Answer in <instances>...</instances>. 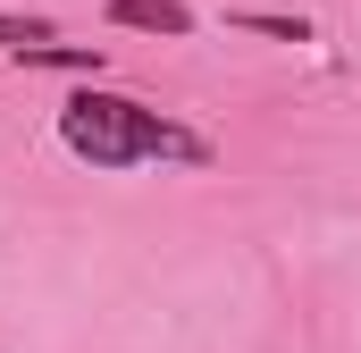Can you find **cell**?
<instances>
[{"instance_id": "1", "label": "cell", "mask_w": 361, "mask_h": 353, "mask_svg": "<svg viewBox=\"0 0 361 353\" xmlns=\"http://www.w3.org/2000/svg\"><path fill=\"white\" fill-rule=\"evenodd\" d=\"M59 143L92 160V169H135V160H210V143L202 135H185L169 126L160 109H143V101H126V92H76V101H59Z\"/></svg>"}, {"instance_id": "2", "label": "cell", "mask_w": 361, "mask_h": 353, "mask_svg": "<svg viewBox=\"0 0 361 353\" xmlns=\"http://www.w3.org/2000/svg\"><path fill=\"white\" fill-rule=\"evenodd\" d=\"M109 25H135V34H193V8H177V0H109Z\"/></svg>"}, {"instance_id": "3", "label": "cell", "mask_w": 361, "mask_h": 353, "mask_svg": "<svg viewBox=\"0 0 361 353\" xmlns=\"http://www.w3.org/2000/svg\"><path fill=\"white\" fill-rule=\"evenodd\" d=\"M235 25H252V34H269V42H311V25H302V17H261V8H244Z\"/></svg>"}, {"instance_id": "4", "label": "cell", "mask_w": 361, "mask_h": 353, "mask_svg": "<svg viewBox=\"0 0 361 353\" xmlns=\"http://www.w3.org/2000/svg\"><path fill=\"white\" fill-rule=\"evenodd\" d=\"M34 42H51V25H42V17H25V25H17V17H0V51H17V59H25Z\"/></svg>"}]
</instances>
